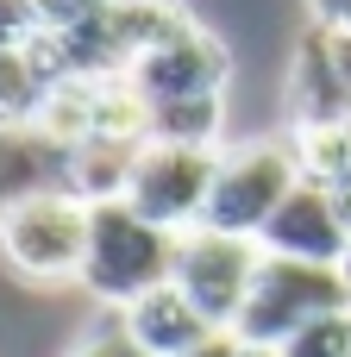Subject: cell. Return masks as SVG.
<instances>
[{
	"label": "cell",
	"mask_w": 351,
	"mask_h": 357,
	"mask_svg": "<svg viewBox=\"0 0 351 357\" xmlns=\"http://www.w3.org/2000/svg\"><path fill=\"white\" fill-rule=\"evenodd\" d=\"M339 276H345V289H351V251H345V264H339Z\"/></svg>",
	"instance_id": "obj_21"
},
{
	"label": "cell",
	"mask_w": 351,
	"mask_h": 357,
	"mask_svg": "<svg viewBox=\"0 0 351 357\" xmlns=\"http://www.w3.org/2000/svg\"><path fill=\"white\" fill-rule=\"evenodd\" d=\"M38 38V19H31V0H0V50H19Z\"/></svg>",
	"instance_id": "obj_15"
},
{
	"label": "cell",
	"mask_w": 351,
	"mask_h": 357,
	"mask_svg": "<svg viewBox=\"0 0 351 357\" xmlns=\"http://www.w3.org/2000/svg\"><path fill=\"white\" fill-rule=\"evenodd\" d=\"M113 320H119V333H126L144 357H188V351H201L207 339H220V333L207 326V314H201L176 282L151 289L144 301H132V307L113 314Z\"/></svg>",
	"instance_id": "obj_10"
},
{
	"label": "cell",
	"mask_w": 351,
	"mask_h": 357,
	"mask_svg": "<svg viewBox=\"0 0 351 357\" xmlns=\"http://www.w3.org/2000/svg\"><path fill=\"white\" fill-rule=\"evenodd\" d=\"M214 163L220 151H195V144H144L126 182V207L163 232H195L207 220V195H214Z\"/></svg>",
	"instance_id": "obj_6"
},
{
	"label": "cell",
	"mask_w": 351,
	"mask_h": 357,
	"mask_svg": "<svg viewBox=\"0 0 351 357\" xmlns=\"http://www.w3.org/2000/svg\"><path fill=\"white\" fill-rule=\"evenodd\" d=\"M126 82L144 94V107H157V100L226 94V82H232V50H226V38H214V31L188 13V19H182L157 50L138 56V69H132Z\"/></svg>",
	"instance_id": "obj_7"
},
{
	"label": "cell",
	"mask_w": 351,
	"mask_h": 357,
	"mask_svg": "<svg viewBox=\"0 0 351 357\" xmlns=\"http://www.w3.org/2000/svg\"><path fill=\"white\" fill-rule=\"evenodd\" d=\"M188 357H232V333H220V339H207L201 351H188Z\"/></svg>",
	"instance_id": "obj_19"
},
{
	"label": "cell",
	"mask_w": 351,
	"mask_h": 357,
	"mask_svg": "<svg viewBox=\"0 0 351 357\" xmlns=\"http://www.w3.org/2000/svg\"><path fill=\"white\" fill-rule=\"evenodd\" d=\"M69 357H144V351H138V345L119 333V320H113V326H94V333H88Z\"/></svg>",
	"instance_id": "obj_16"
},
{
	"label": "cell",
	"mask_w": 351,
	"mask_h": 357,
	"mask_svg": "<svg viewBox=\"0 0 351 357\" xmlns=\"http://www.w3.org/2000/svg\"><path fill=\"white\" fill-rule=\"evenodd\" d=\"M107 6L113 0H31V19H38V31H75Z\"/></svg>",
	"instance_id": "obj_14"
},
{
	"label": "cell",
	"mask_w": 351,
	"mask_h": 357,
	"mask_svg": "<svg viewBox=\"0 0 351 357\" xmlns=\"http://www.w3.org/2000/svg\"><path fill=\"white\" fill-rule=\"evenodd\" d=\"M50 88H57V75H50L38 38L19 50H0V126H31Z\"/></svg>",
	"instance_id": "obj_12"
},
{
	"label": "cell",
	"mask_w": 351,
	"mask_h": 357,
	"mask_svg": "<svg viewBox=\"0 0 351 357\" xmlns=\"http://www.w3.org/2000/svg\"><path fill=\"white\" fill-rule=\"evenodd\" d=\"M88 226H94V207L82 195H44V201L6 207L0 213V264L31 289L82 282Z\"/></svg>",
	"instance_id": "obj_3"
},
{
	"label": "cell",
	"mask_w": 351,
	"mask_h": 357,
	"mask_svg": "<svg viewBox=\"0 0 351 357\" xmlns=\"http://www.w3.org/2000/svg\"><path fill=\"white\" fill-rule=\"evenodd\" d=\"M264 270V245L257 238H232V232H214V226H195L176 238V264H170V282L207 314L214 333H232L245 301H251V282Z\"/></svg>",
	"instance_id": "obj_5"
},
{
	"label": "cell",
	"mask_w": 351,
	"mask_h": 357,
	"mask_svg": "<svg viewBox=\"0 0 351 357\" xmlns=\"http://www.w3.org/2000/svg\"><path fill=\"white\" fill-rule=\"evenodd\" d=\"M138 151H144V144H119V138H88V144H75L69 188H75L88 207L126 201V182H132V163H138Z\"/></svg>",
	"instance_id": "obj_11"
},
{
	"label": "cell",
	"mask_w": 351,
	"mask_h": 357,
	"mask_svg": "<svg viewBox=\"0 0 351 357\" xmlns=\"http://www.w3.org/2000/svg\"><path fill=\"white\" fill-rule=\"evenodd\" d=\"M327 44H333V63H339V82L351 88V38H333V31H327Z\"/></svg>",
	"instance_id": "obj_18"
},
{
	"label": "cell",
	"mask_w": 351,
	"mask_h": 357,
	"mask_svg": "<svg viewBox=\"0 0 351 357\" xmlns=\"http://www.w3.org/2000/svg\"><path fill=\"white\" fill-rule=\"evenodd\" d=\"M170 264H176V232L138 220L126 201H107L94 207V226H88V257H82V282L100 307L126 314L132 301H144L151 289L170 282Z\"/></svg>",
	"instance_id": "obj_1"
},
{
	"label": "cell",
	"mask_w": 351,
	"mask_h": 357,
	"mask_svg": "<svg viewBox=\"0 0 351 357\" xmlns=\"http://www.w3.org/2000/svg\"><path fill=\"white\" fill-rule=\"evenodd\" d=\"M283 357H351V307L345 314H327V320H308L295 339L276 345Z\"/></svg>",
	"instance_id": "obj_13"
},
{
	"label": "cell",
	"mask_w": 351,
	"mask_h": 357,
	"mask_svg": "<svg viewBox=\"0 0 351 357\" xmlns=\"http://www.w3.org/2000/svg\"><path fill=\"white\" fill-rule=\"evenodd\" d=\"M301 157L283 138H245V144H220V163H214V195H207V220L214 232H232V238H257L270 226V213L289 201V188L301 182Z\"/></svg>",
	"instance_id": "obj_2"
},
{
	"label": "cell",
	"mask_w": 351,
	"mask_h": 357,
	"mask_svg": "<svg viewBox=\"0 0 351 357\" xmlns=\"http://www.w3.org/2000/svg\"><path fill=\"white\" fill-rule=\"evenodd\" d=\"M232 357H283L276 345H245V339H232Z\"/></svg>",
	"instance_id": "obj_20"
},
{
	"label": "cell",
	"mask_w": 351,
	"mask_h": 357,
	"mask_svg": "<svg viewBox=\"0 0 351 357\" xmlns=\"http://www.w3.org/2000/svg\"><path fill=\"white\" fill-rule=\"evenodd\" d=\"M351 289L339 270L327 264H289V257H264L257 282H251V301L232 326V339L245 345H283L295 339L308 320H327V314H345Z\"/></svg>",
	"instance_id": "obj_4"
},
{
	"label": "cell",
	"mask_w": 351,
	"mask_h": 357,
	"mask_svg": "<svg viewBox=\"0 0 351 357\" xmlns=\"http://www.w3.org/2000/svg\"><path fill=\"white\" fill-rule=\"evenodd\" d=\"M69 169H75V151L57 144L44 126H0V213L44 195H75Z\"/></svg>",
	"instance_id": "obj_9"
},
{
	"label": "cell",
	"mask_w": 351,
	"mask_h": 357,
	"mask_svg": "<svg viewBox=\"0 0 351 357\" xmlns=\"http://www.w3.org/2000/svg\"><path fill=\"white\" fill-rule=\"evenodd\" d=\"M308 19H314V31L351 38V0H308Z\"/></svg>",
	"instance_id": "obj_17"
},
{
	"label": "cell",
	"mask_w": 351,
	"mask_h": 357,
	"mask_svg": "<svg viewBox=\"0 0 351 357\" xmlns=\"http://www.w3.org/2000/svg\"><path fill=\"white\" fill-rule=\"evenodd\" d=\"M264 257H289V264H327L339 270L351 251V207L314 176H301L289 188V201L270 213V226L257 232Z\"/></svg>",
	"instance_id": "obj_8"
}]
</instances>
